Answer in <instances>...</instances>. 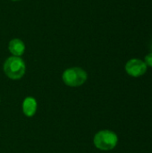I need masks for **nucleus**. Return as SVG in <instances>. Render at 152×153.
<instances>
[{
    "mask_svg": "<svg viewBox=\"0 0 152 153\" xmlns=\"http://www.w3.org/2000/svg\"><path fill=\"white\" fill-rule=\"evenodd\" d=\"M94 146L103 152L114 150L118 143L117 134L111 130H100L93 137Z\"/></svg>",
    "mask_w": 152,
    "mask_h": 153,
    "instance_id": "f257e3e1",
    "label": "nucleus"
},
{
    "mask_svg": "<svg viewBox=\"0 0 152 153\" xmlns=\"http://www.w3.org/2000/svg\"><path fill=\"white\" fill-rule=\"evenodd\" d=\"M4 73L11 80H20L26 72L25 62L20 56H10L4 63Z\"/></svg>",
    "mask_w": 152,
    "mask_h": 153,
    "instance_id": "f03ea898",
    "label": "nucleus"
},
{
    "mask_svg": "<svg viewBox=\"0 0 152 153\" xmlns=\"http://www.w3.org/2000/svg\"><path fill=\"white\" fill-rule=\"evenodd\" d=\"M88 79L87 72L81 67H70L64 71L62 80L69 87H79L86 82Z\"/></svg>",
    "mask_w": 152,
    "mask_h": 153,
    "instance_id": "7ed1b4c3",
    "label": "nucleus"
},
{
    "mask_svg": "<svg viewBox=\"0 0 152 153\" xmlns=\"http://www.w3.org/2000/svg\"><path fill=\"white\" fill-rule=\"evenodd\" d=\"M147 68L148 66L146 65L144 61L138 58L130 59L125 66L127 74L134 78L141 77L143 74H145V73L147 72Z\"/></svg>",
    "mask_w": 152,
    "mask_h": 153,
    "instance_id": "20e7f679",
    "label": "nucleus"
},
{
    "mask_svg": "<svg viewBox=\"0 0 152 153\" xmlns=\"http://www.w3.org/2000/svg\"><path fill=\"white\" fill-rule=\"evenodd\" d=\"M22 113L27 117H32L37 113L38 109V102L33 97H26L22 105Z\"/></svg>",
    "mask_w": 152,
    "mask_h": 153,
    "instance_id": "39448f33",
    "label": "nucleus"
},
{
    "mask_svg": "<svg viewBox=\"0 0 152 153\" xmlns=\"http://www.w3.org/2000/svg\"><path fill=\"white\" fill-rule=\"evenodd\" d=\"M8 49L12 56L21 57L25 52V44L20 39H13L8 44Z\"/></svg>",
    "mask_w": 152,
    "mask_h": 153,
    "instance_id": "423d86ee",
    "label": "nucleus"
},
{
    "mask_svg": "<svg viewBox=\"0 0 152 153\" xmlns=\"http://www.w3.org/2000/svg\"><path fill=\"white\" fill-rule=\"evenodd\" d=\"M144 63L146 64L147 66L152 67V52L151 53H150V54H148V55L145 56Z\"/></svg>",
    "mask_w": 152,
    "mask_h": 153,
    "instance_id": "0eeeda50",
    "label": "nucleus"
},
{
    "mask_svg": "<svg viewBox=\"0 0 152 153\" xmlns=\"http://www.w3.org/2000/svg\"><path fill=\"white\" fill-rule=\"evenodd\" d=\"M12 1H14V2H17V1H21V0H12Z\"/></svg>",
    "mask_w": 152,
    "mask_h": 153,
    "instance_id": "6e6552de",
    "label": "nucleus"
},
{
    "mask_svg": "<svg viewBox=\"0 0 152 153\" xmlns=\"http://www.w3.org/2000/svg\"><path fill=\"white\" fill-rule=\"evenodd\" d=\"M151 50H152V45H151Z\"/></svg>",
    "mask_w": 152,
    "mask_h": 153,
    "instance_id": "1a4fd4ad",
    "label": "nucleus"
},
{
    "mask_svg": "<svg viewBox=\"0 0 152 153\" xmlns=\"http://www.w3.org/2000/svg\"><path fill=\"white\" fill-rule=\"evenodd\" d=\"M0 101H1V100H0Z\"/></svg>",
    "mask_w": 152,
    "mask_h": 153,
    "instance_id": "9d476101",
    "label": "nucleus"
}]
</instances>
